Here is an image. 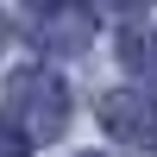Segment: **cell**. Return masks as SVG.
Returning <instances> with one entry per match:
<instances>
[{
    "mask_svg": "<svg viewBox=\"0 0 157 157\" xmlns=\"http://www.w3.org/2000/svg\"><path fill=\"white\" fill-rule=\"evenodd\" d=\"M0 44H6V19H0Z\"/></svg>",
    "mask_w": 157,
    "mask_h": 157,
    "instance_id": "6",
    "label": "cell"
},
{
    "mask_svg": "<svg viewBox=\"0 0 157 157\" xmlns=\"http://www.w3.org/2000/svg\"><path fill=\"white\" fill-rule=\"evenodd\" d=\"M88 157H94V151H88Z\"/></svg>",
    "mask_w": 157,
    "mask_h": 157,
    "instance_id": "7",
    "label": "cell"
},
{
    "mask_svg": "<svg viewBox=\"0 0 157 157\" xmlns=\"http://www.w3.org/2000/svg\"><path fill=\"white\" fill-rule=\"evenodd\" d=\"M101 126H107L120 145H132V151H157V101L138 94V88L101 94Z\"/></svg>",
    "mask_w": 157,
    "mask_h": 157,
    "instance_id": "2",
    "label": "cell"
},
{
    "mask_svg": "<svg viewBox=\"0 0 157 157\" xmlns=\"http://www.w3.org/2000/svg\"><path fill=\"white\" fill-rule=\"evenodd\" d=\"M101 6H107V13H145L151 0H101Z\"/></svg>",
    "mask_w": 157,
    "mask_h": 157,
    "instance_id": "5",
    "label": "cell"
},
{
    "mask_svg": "<svg viewBox=\"0 0 157 157\" xmlns=\"http://www.w3.org/2000/svg\"><path fill=\"white\" fill-rule=\"evenodd\" d=\"M120 63L138 82H157V25H132V32L120 38Z\"/></svg>",
    "mask_w": 157,
    "mask_h": 157,
    "instance_id": "3",
    "label": "cell"
},
{
    "mask_svg": "<svg viewBox=\"0 0 157 157\" xmlns=\"http://www.w3.org/2000/svg\"><path fill=\"white\" fill-rule=\"evenodd\" d=\"M0 157H32V138H25V132H13L6 120H0Z\"/></svg>",
    "mask_w": 157,
    "mask_h": 157,
    "instance_id": "4",
    "label": "cell"
},
{
    "mask_svg": "<svg viewBox=\"0 0 157 157\" xmlns=\"http://www.w3.org/2000/svg\"><path fill=\"white\" fill-rule=\"evenodd\" d=\"M6 120L19 126L25 138H57L63 126H69V88H63L57 69H44V63H32V69H13L6 82Z\"/></svg>",
    "mask_w": 157,
    "mask_h": 157,
    "instance_id": "1",
    "label": "cell"
}]
</instances>
